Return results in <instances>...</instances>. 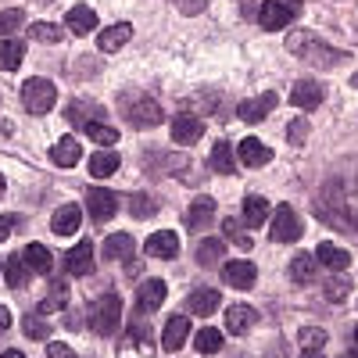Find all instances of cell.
Instances as JSON below:
<instances>
[{"mask_svg":"<svg viewBox=\"0 0 358 358\" xmlns=\"http://www.w3.org/2000/svg\"><path fill=\"white\" fill-rule=\"evenodd\" d=\"M287 50L297 57V62H305L312 69H337L348 62V50H337L334 43L319 40L315 33H305V29H294L287 36Z\"/></svg>","mask_w":358,"mask_h":358,"instance_id":"cell-1","label":"cell"},{"mask_svg":"<svg viewBox=\"0 0 358 358\" xmlns=\"http://www.w3.org/2000/svg\"><path fill=\"white\" fill-rule=\"evenodd\" d=\"M90 326H94V334H101V337L118 334V326H122V297H115V294L97 297V301L90 305Z\"/></svg>","mask_w":358,"mask_h":358,"instance_id":"cell-2","label":"cell"},{"mask_svg":"<svg viewBox=\"0 0 358 358\" xmlns=\"http://www.w3.org/2000/svg\"><path fill=\"white\" fill-rule=\"evenodd\" d=\"M297 15H301V0H265L262 11H258V25L265 33H280V29H287Z\"/></svg>","mask_w":358,"mask_h":358,"instance_id":"cell-3","label":"cell"},{"mask_svg":"<svg viewBox=\"0 0 358 358\" xmlns=\"http://www.w3.org/2000/svg\"><path fill=\"white\" fill-rule=\"evenodd\" d=\"M301 233H305V222L297 219V212L290 204H280L273 212V222H268V236L276 244H294V241H301Z\"/></svg>","mask_w":358,"mask_h":358,"instance_id":"cell-4","label":"cell"},{"mask_svg":"<svg viewBox=\"0 0 358 358\" xmlns=\"http://www.w3.org/2000/svg\"><path fill=\"white\" fill-rule=\"evenodd\" d=\"M22 104H25V111H33V115L50 111V108L57 104L54 83H50V79H25V86H22Z\"/></svg>","mask_w":358,"mask_h":358,"instance_id":"cell-5","label":"cell"},{"mask_svg":"<svg viewBox=\"0 0 358 358\" xmlns=\"http://www.w3.org/2000/svg\"><path fill=\"white\" fill-rule=\"evenodd\" d=\"M126 115H129V122L140 126V129H151V126H158L162 118H165V111H162V104L155 97H133V104L126 108Z\"/></svg>","mask_w":358,"mask_h":358,"instance_id":"cell-6","label":"cell"},{"mask_svg":"<svg viewBox=\"0 0 358 358\" xmlns=\"http://www.w3.org/2000/svg\"><path fill=\"white\" fill-rule=\"evenodd\" d=\"M165 305V280H143L136 287V312L140 315H155L158 308Z\"/></svg>","mask_w":358,"mask_h":358,"instance_id":"cell-7","label":"cell"},{"mask_svg":"<svg viewBox=\"0 0 358 358\" xmlns=\"http://www.w3.org/2000/svg\"><path fill=\"white\" fill-rule=\"evenodd\" d=\"M204 136V122L194 115V111H179L176 115V122H172V140L176 143H183V147H190V143H197Z\"/></svg>","mask_w":358,"mask_h":358,"instance_id":"cell-8","label":"cell"},{"mask_svg":"<svg viewBox=\"0 0 358 358\" xmlns=\"http://www.w3.org/2000/svg\"><path fill=\"white\" fill-rule=\"evenodd\" d=\"M322 97H326V90H322V83H319V79H297V83H294V90H290L294 108H305V111L319 108V104H322Z\"/></svg>","mask_w":358,"mask_h":358,"instance_id":"cell-9","label":"cell"},{"mask_svg":"<svg viewBox=\"0 0 358 358\" xmlns=\"http://www.w3.org/2000/svg\"><path fill=\"white\" fill-rule=\"evenodd\" d=\"M86 212L94 215V222H108L118 212V194L115 190H90L86 194Z\"/></svg>","mask_w":358,"mask_h":358,"instance_id":"cell-10","label":"cell"},{"mask_svg":"<svg viewBox=\"0 0 358 358\" xmlns=\"http://www.w3.org/2000/svg\"><path fill=\"white\" fill-rule=\"evenodd\" d=\"M222 280L229 287H236V290H251L255 280H258V268L251 262H244V258H236V262H226L222 265Z\"/></svg>","mask_w":358,"mask_h":358,"instance_id":"cell-11","label":"cell"},{"mask_svg":"<svg viewBox=\"0 0 358 358\" xmlns=\"http://www.w3.org/2000/svg\"><path fill=\"white\" fill-rule=\"evenodd\" d=\"M65 273L69 276H90L94 273V241H83L65 255Z\"/></svg>","mask_w":358,"mask_h":358,"instance_id":"cell-12","label":"cell"},{"mask_svg":"<svg viewBox=\"0 0 358 358\" xmlns=\"http://www.w3.org/2000/svg\"><path fill=\"white\" fill-rule=\"evenodd\" d=\"M187 337H190V319H187V315H172V319L165 322V334H162V351L176 355L179 348L187 344Z\"/></svg>","mask_w":358,"mask_h":358,"instance_id":"cell-13","label":"cell"},{"mask_svg":"<svg viewBox=\"0 0 358 358\" xmlns=\"http://www.w3.org/2000/svg\"><path fill=\"white\" fill-rule=\"evenodd\" d=\"M236 155H241V165H251V169L273 162V151H268V147H265L258 136H244L241 147H236Z\"/></svg>","mask_w":358,"mask_h":358,"instance_id":"cell-14","label":"cell"},{"mask_svg":"<svg viewBox=\"0 0 358 358\" xmlns=\"http://www.w3.org/2000/svg\"><path fill=\"white\" fill-rule=\"evenodd\" d=\"M143 248H147V255H151V258H176L179 255V236L172 229H158V233L147 236Z\"/></svg>","mask_w":358,"mask_h":358,"instance_id":"cell-15","label":"cell"},{"mask_svg":"<svg viewBox=\"0 0 358 358\" xmlns=\"http://www.w3.org/2000/svg\"><path fill=\"white\" fill-rule=\"evenodd\" d=\"M187 308H190V315H212V312L222 308V294H219L215 287H201V290L190 294Z\"/></svg>","mask_w":358,"mask_h":358,"instance_id":"cell-16","label":"cell"},{"mask_svg":"<svg viewBox=\"0 0 358 358\" xmlns=\"http://www.w3.org/2000/svg\"><path fill=\"white\" fill-rule=\"evenodd\" d=\"M79 222H83V208L79 204H62L54 212V219H50V229L57 233V236H72L76 229H79Z\"/></svg>","mask_w":358,"mask_h":358,"instance_id":"cell-17","label":"cell"},{"mask_svg":"<svg viewBox=\"0 0 358 358\" xmlns=\"http://www.w3.org/2000/svg\"><path fill=\"white\" fill-rule=\"evenodd\" d=\"M129 40H133V25H129V22H118V25H111V29H101L97 47H101L104 54H111V50H122Z\"/></svg>","mask_w":358,"mask_h":358,"instance_id":"cell-18","label":"cell"},{"mask_svg":"<svg viewBox=\"0 0 358 358\" xmlns=\"http://www.w3.org/2000/svg\"><path fill=\"white\" fill-rule=\"evenodd\" d=\"M212 219H215V201L204 194V197H197V201L190 204V212H187V229H190V233H201Z\"/></svg>","mask_w":358,"mask_h":358,"instance_id":"cell-19","label":"cell"},{"mask_svg":"<svg viewBox=\"0 0 358 358\" xmlns=\"http://www.w3.org/2000/svg\"><path fill=\"white\" fill-rule=\"evenodd\" d=\"M255 322H258V312H255L251 305H233V308H226V326H229V334H236V337H244Z\"/></svg>","mask_w":358,"mask_h":358,"instance_id":"cell-20","label":"cell"},{"mask_svg":"<svg viewBox=\"0 0 358 358\" xmlns=\"http://www.w3.org/2000/svg\"><path fill=\"white\" fill-rule=\"evenodd\" d=\"M276 108V94H262V97H251L236 108V115L244 118V122H262V118Z\"/></svg>","mask_w":358,"mask_h":358,"instance_id":"cell-21","label":"cell"},{"mask_svg":"<svg viewBox=\"0 0 358 358\" xmlns=\"http://www.w3.org/2000/svg\"><path fill=\"white\" fill-rule=\"evenodd\" d=\"M79 158H83V147H79V140H72V136L57 140V143L50 147V162H54V165H62V169H72Z\"/></svg>","mask_w":358,"mask_h":358,"instance_id":"cell-22","label":"cell"},{"mask_svg":"<svg viewBox=\"0 0 358 358\" xmlns=\"http://www.w3.org/2000/svg\"><path fill=\"white\" fill-rule=\"evenodd\" d=\"M315 262L326 265V268H334V273H344V268L351 265V255L344 248H337V244H319L315 248Z\"/></svg>","mask_w":358,"mask_h":358,"instance_id":"cell-23","label":"cell"},{"mask_svg":"<svg viewBox=\"0 0 358 358\" xmlns=\"http://www.w3.org/2000/svg\"><path fill=\"white\" fill-rule=\"evenodd\" d=\"M65 22H69V29L76 36H86V33H94V25H97V15H94V8H86V4H76L69 15H65Z\"/></svg>","mask_w":358,"mask_h":358,"instance_id":"cell-24","label":"cell"},{"mask_svg":"<svg viewBox=\"0 0 358 358\" xmlns=\"http://www.w3.org/2000/svg\"><path fill=\"white\" fill-rule=\"evenodd\" d=\"M133 236L129 233H111L108 236V241H104V258H111V262H118V258H122V262H129L133 258Z\"/></svg>","mask_w":358,"mask_h":358,"instance_id":"cell-25","label":"cell"},{"mask_svg":"<svg viewBox=\"0 0 358 358\" xmlns=\"http://www.w3.org/2000/svg\"><path fill=\"white\" fill-rule=\"evenodd\" d=\"M268 219V201L262 194H248L244 197V222L248 226H265Z\"/></svg>","mask_w":358,"mask_h":358,"instance_id":"cell-26","label":"cell"},{"mask_svg":"<svg viewBox=\"0 0 358 358\" xmlns=\"http://www.w3.org/2000/svg\"><path fill=\"white\" fill-rule=\"evenodd\" d=\"M212 169H215L219 176L236 172V158H233V143H229V140H219V143L212 147Z\"/></svg>","mask_w":358,"mask_h":358,"instance_id":"cell-27","label":"cell"},{"mask_svg":"<svg viewBox=\"0 0 358 358\" xmlns=\"http://www.w3.org/2000/svg\"><path fill=\"white\" fill-rule=\"evenodd\" d=\"M101 115H104V108H97V104H86V101H76V104L69 108V122L86 129L90 122H101Z\"/></svg>","mask_w":358,"mask_h":358,"instance_id":"cell-28","label":"cell"},{"mask_svg":"<svg viewBox=\"0 0 358 358\" xmlns=\"http://www.w3.org/2000/svg\"><path fill=\"white\" fill-rule=\"evenodd\" d=\"M22 258L29 262V268H33V273H50V268H54V258H50V251H47L43 244H29V248L22 251Z\"/></svg>","mask_w":358,"mask_h":358,"instance_id":"cell-29","label":"cell"},{"mask_svg":"<svg viewBox=\"0 0 358 358\" xmlns=\"http://www.w3.org/2000/svg\"><path fill=\"white\" fill-rule=\"evenodd\" d=\"M65 305H69V287H65V280H54L47 297H43V305H40V312H62Z\"/></svg>","mask_w":358,"mask_h":358,"instance_id":"cell-30","label":"cell"},{"mask_svg":"<svg viewBox=\"0 0 358 358\" xmlns=\"http://www.w3.org/2000/svg\"><path fill=\"white\" fill-rule=\"evenodd\" d=\"M315 255H294V262H290V280L294 283H308L312 276H315Z\"/></svg>","mask_w":358,"mask_h":358,"instance_id":"cell-31","label":"cell"},{"mask_svg":"<svg viewBox=\"0 0 358 358\" xmlns=\"http://www.w3.org/2000/svg\"><path fill=\"white\" fill-rule=\"evenodd\" d=\"M90 176L94 179H108V176H115V169H118V155H111V151H101V155H94L90 158Z\"/></svg>","mask_w":358,"mask_h":358,"instance_id":"cell-32","label":"cell"},{"mask_svg":"<svg viewBox=\"0 0 358 358\" xmlns=\"http://www.w3.org/2000/svg\"><path fill=\"white\" fill-rule=\"evenodd\" d=\"M22 54H25V47H22L18 40H0V69L15 72V69L22 65Z\"/></svg>","mask_w":358,"mask_h":358,"instance_id":"cell-33","label":"cell"},{"mask_svg":"<svg viewBox=\"0 0 358 358\" xmlns=\"http://www.w3.org/2000/svg\"><path fill=\"white\" fill-rule=\"evenodd\" d=\"M222 251H226L222 241H201V244H197V265L215 268V265L222 262Z\"/></svg>","mask_w":358,"mask_h":358,"instance_id":"cell-34","label":"cell"},{"mask_svg":"<svg viewBox=\"0 0 358 358\" xmlns=\"http://www.w3.org/2000/svg\"><path fill=\"white\" fill-rule=\"evenodd\" d=\"M297 348H301L305 355H319L326 348V330H319V326H305L301 337H297Z\"/></svg>","mask_w":358,"mask_h":358,"instance_id":"cell-35","label":"cell"},{"mask_svg":"<svg viewBox=\"0 0 358 358\" xmlns=\"http://www.w3.org/2000/svg\"><path fill=\"white\" fill-rule=\"evenodd\" d=\"M194 348H197L201 355H215V351L222 348V334L212 330V326H204V330L194 334Z\"/></svg>","mask_w":358,"mask_h":358,"instance_id":"cell-36","label":"cell"},{"mask_svg":"<svg viewBox=\"0 0 358 358\" xmlns=\"http://www.w3.org/2000/svg\"><path fill=\"white\" fill-rule=\"evenodd\" d=\"M29 273H33V268H29V262H25L22 255H11V258H8V283H11L15 290H22V287H25Z\"/></svg>","mask_w":358,"mask_h":358,"instance_id":"cell-37","label":"cell"},{"mask_svg":"<svg viewBox=\"0 0 358 358\" xmlns=\"http://www.w3.org/2000/svg\"><path fill=\"white\" fill-rule=\"evenodd\" d=\"M129 212H133L136 219H151V215L158 212V201H155L151 194H133V197H129Z\"/></svg>","mask_w":358,"mask_h":358,"instance_id":"cell-38","label":"cell"},{"mask_svg":"<svg viewBox=\"0 0 358 358\" xmlns=\"http://www.w3.org/2000/svg\"><path fill=\"white\" fill-rule=\"evenodd\" d=\"M86 136H94V143H101V147H115L118 143V129H111L104 122H90L86 126Z\"/></svg>","mask_w":358,"mask_h":358,"instance_id":"cell-39","label":"cell"},{"mask_svg":"<svg viewBox=\"0 0 358 358\" xmlns=\"http://www.w3.org/2000/svg\"><path fill=\"white\" fill-rule=\"evenodd\" d=\"M29 36H33V40H43V43H57V40H62V25L33 22V25H29Z\"/></svg>","mask_w":358,"mask_h":358,"instance_id":"cell-40","label":"cell"},{"mask_svg":"<svg viewBox=\"0 0 358 358\" xmlns=\"http://www.w3.org/2000/svg\"><path fill=\"white\" fill-rule=\"evenodd\" d=\"M222 233H226V241H233V244H241L244 251H251V236L236 226V219H222Z\"/></svg>","mask_w":358,"mask_h":358,"instance_id":"cell-41","label":"cell"},{"mask_svg":"<svg viewBox=\"0 0 358 358\" xmlns=\"http://www.w3.org/2000/svg\"><path fill=\"white\" fill-rule=\"evenodd\" d=\"M25 334L33 337V341H43V337H50V326H47V319H40V315H25Z\"/></svg>","mask_w":358,"mask_h":358,"instance_id":"cell-42","label":"cell"},{"mask_svg":"<svg viewBox=\"0 0 358 358\" xmlns=\"http://www.w3.org/2000/svg\"><path fill=\"white\" fill-rule=\"evenodd\" d=\"M25 22V15L18 11V8H11V11H0V36H8V33H15V29Z\"/></svg>","mask_w":358,"mask_h":358,"instance_id":"cell-43","label":"cell"},{"mask_svg":"<svg viewBox=\"0 0 358 358\" xmlns=\"http://www.w3.org/2000/svg\"><path fill=\"white\" fill-rule=\"evenodd\" d=\"M287 140H290L294 147H301V143L308 140V122H305V118H294V122L287 126Z\"/></svg>","mask_w":358,"mask_h":358,"instance_id":"cell-44","label":"cell"},{"mask_svg":"<svg viewBox=\"0 0 358 358\" xmlns=\"http://www.w3.org/2000/svg\"><path fill=\"white\" fill-rule=\"evenodd\" d=\"M172 4L183 11V15H201L204 11V0H172Z\"/></svg>","mask_w":358,"mask_h":358,"instance_id":"cell-45","label":"cell"},{"mask_svg":"<svg viewBox=\"0 0 358 358\" xmlns=\"http://www.w3.org/2000/svg\"><path fill=\"white\" fill-rule=\"evenodd\" d=\"M15 222H18L15 215H0V241H8V236L15 233Z\"/></svg>","mask_w":358,"mask_h":358,"instance_id":"cell-46","label":"cell"},{"mask_svg":"<svg viewBox=\"0 0 358 358\" xmlns=\"http://www.w3.org/2000/svg\"><path fill=\"white\" fill-rule=\"evenodd\" d=\"M47 355H50V358H65V355H72V348H69V344H50Z\"/></svg>","mask_w":358,"mask_h":358,"instance_id":"cell-47","label":"cell"},{"mask_svg":"<svg viewBox=\"0 0 358 358\" xmlns=\"http://www.w3.org/2000/svg\"><path fill=\"white\" fill-rule=\"evenodd\" d=\"M8 326H11V312L0 305V330H8Z\"/></svg>","mask_w":358,"mask_h":358,"instance_id":"cell-48","label":"cell"},{"mask_svg":"<svg viewBox=\"0 0 358 358\" xmlns=\"http://www.w3.org/2000/svg\"><path fill=\"white\" fill-rule=\"evenodd\" d=\"M15 129V122H8V118H0V133H11Z\"/></svg>","mask_w":358,"mask_h":358,"instance_id":"cell-49","label":"cell"},{"mask_svg":"<svg viewBox=\"0 0 358 358\" xmlns=\"http://www.w3.org/2000/svg\"><path fill=\"white\" fill-rule=\"evenodd\" d=\"M4 190H8V183H4V176H0V197H4Z\"/></svg>","mask_w":358,"mask_h":358,"instance_id":"cell-50","label":"cell"},{"mask_svg":"<svg viewBox=\"0 0 358 358\" xmlns=\"http://www.w3.org/2000/svg\"><path fill=\"white\" fill-rule=\"evenodd\" d=\"M351 86H358V76H351Z\"/></svg>","mask_w":358,"mask_h":358,"instance_id":"cell-51","label":"cell"},{"mask_svg":"<svg viewBox=\"0 0 358 358\" xmlns=\"http://www.w3.org/2000/svg\"><path fill=\"white\" fill-rule=\"evenodd\" d=\"M355 341H358V326H355Z\"/></svg>","mask_w":358,"mask_h":358,"instance_id":"cell-52","label":"cell"}]
</instances>
